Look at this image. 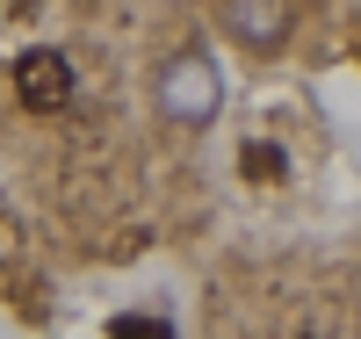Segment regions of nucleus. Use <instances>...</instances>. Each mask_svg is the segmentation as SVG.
I'll return each mask as SVG.
<instances>
[{
	"label": "nucleus",
	"instance_id": "nucleus-1",
	"mask_svg": "<svg viewBox=\"0 0 361 339\" xmlns=\"http://www.w3.org/2000/svg\"><path fill=\"white\" fill-rule=\"evenodd\" d=\"M15 94H22V109H37V116H51V109H66L73 101V58L66 51H22L15 58Z\"/></svg>",
	"mask_w": 361,
	"mask_h": 339
},
{
	"label": "nucleus",
	"instance_id": "nucleus-2",
	"mask_svg": "<svg viewBox=\"0 0 361 339\" xmlns=\"http://www.w3.org/2000/svg\"><path fill=\"white\" fill-rule=\"evenodd\" d=\"M238 166H246L253 180H282V166H289V159H282L275 144H246V152H238Z\"/></svg>",
	"mask_w": 361,
	"mask_h": 339
},
{
	"label": "nucleus",
	"instance_id": "nucleus-3",
	"mask_svg": "<svg viewBox=\"0 0 361 339\" xmlns=\"http://www.w3.org/2000/svg\"><path fill=\"white\" fill-rule=\"evenodd\" d=\"M109 332H116V339H166L173 325H166V318H116Z\"/></svg>",
	"mask_w": 361,
	"mask_h": 339
}]
</instances>
